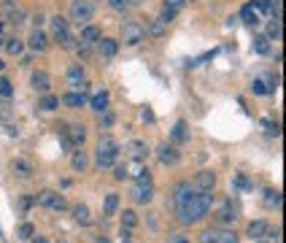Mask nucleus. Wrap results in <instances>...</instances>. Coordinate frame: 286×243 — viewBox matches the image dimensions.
<instances>
[{"label":"nucleus","mask_w":286,"mask_h":243,"mask_svg":"<svg viewBox=\"0 0 286 243\" xmlns=\"http://www.w3.org/2000/svg\"><path fill=\"white\" fill-rule=\"evenodd\" d=\"M267 35H259V38H254V52L257 54H267L270 52V46H267Z\"/></svg>","instance_id":"36"},{"label":"nucleus","mask_w":286,"mask_h":243,"mask_svg":"<svg viewBox=\"0 0 286 243\" xmlns=\"http://www.w3.org/2000/svg\"><path fill=\"white\" fill-rule=\"evenodd\" d=\"M0 14L9 17L14 25H19V22L25 19V11H22V6L17 3V0H3V3H0Z\"/></svg>","instance_id":"8"},{"label":"nucleus","mask_w":286,"mask_h":243,"mask_svg":"<svg viewBox=\"0 0 286 243\" xmlns=\"http://www.w3.org/2000/svg\"><path fill=\"white\" fill-rule=\"evenodd\" d=\"M168 243H189V235L186 232H170L168 235Z\"/></svg>","instance_id":"45"},{"label":"nucleus","mask_w":286,"mask_h":243,"mask_svg":"<svg viewBox=\"0 0 286 243\" xmlns=\"http://www.w3.org/2000/svg\"><path fill=\"white\" fill-rule=\"evenodd\" d=\"M173 203H176V214L181 224H197L208 216V211L213 206V195L195 189L186 181H178L173 186Z\"/></svg>","instance_id":"1"},{"label":"nucleus","mask_w":286,"mask_h":243,"mask_svg":"<svg viewBox=\"0 0 286 243\" xmlns=\"http://www.w3.org/2000/svg\"><path fill=\"white\" fill-rule=\"evenodd\" d=\"M251 6H257L259 11H270V6H273V3H270V0H257V3H251Z\"/></svg>","instance_id":"50"},{"label":"nucleus","mask_w":286,"mask_h":243,"mask_svg":"<svg viewBox=\"0 0 286 243\" xmlns=\"http://www.w3.org/2000/svg\"><path fill=\"white\" fill-rule=\"evenodd\" d=\"M251 92H254V95H270L262 78H254V81H251Z\"/></svg>","instance_id":"41"},{"label":"nucleus","mask_w":286,"mask_h":243,"mask_svg":"<svg viewBox=\"0 0 286 243\" xmlns=\"http://www.w3.org/2000/svg\"><path fill=\"white\" fill-rule=\"evenodd\" d=\"M94 243H111V240H108V238H103V235H100V238L94 240Z\"/></svg>","instance_id":"57"},{"label":"nucleus","mask_w":286,"mask_h":243,"mask_svg":"<svg viewBox=\"0 0 286 243\" xmlns=\"http://www.w3.org/2000/svg\"><path fill=\"white\" fill-rule=\"evenodd\" d=\"M68 140H70V146H78V149H81L84 140H86V127H84V124H70Z\"/></svg>","instance_id":"13"},{"label":"nucleus","mask_w":286,"mask_h":243,"mask_svg":"<svg viewBox=\"0 0 286 243\" xmlns=\"http://www.w3.org/2000/svg\"><path fill=\"white\" fill-rule=\"evenodd\" d=\"M57 243H68V240H65V238H62V240H57Z\"/></svg>","instance_id":"59"},{"label":"nucleus","mask_w":286,"mask_h":243,"mask_svg":"<svg viewBox=\"0 0 286 243\" xmlns=\"http://www.w3.org/2000/svg\"><path fill=\"white\" fill-rule=\"evenodd\" d=\"M3 68H6V62H3V60H0V70H3Z\"/></svg>","instance_id":"58"},{"label":"nucleus","mask_w":286,"mask_h":243,"mask_svg":"<svg viewBox=\"0 0 286 243\" xmlns=\"http://www.w3.org/2000/svg\"><path fill=\"white\" fill-rule=\"evenodd\" d=\"M33 243H49V240H46L43 235H33Z\"/></svg>","instance_id":"55"},{"label":"nucleus","mask_w":286,"mask_h":243,"mask_svg":"<svg viewBox=\"0 0 286 243\" xmlns=\"http://www.w3.org/2000/svg\"><path fill=\"white\" fill-rule=\"evenodd\" d=\"M6 52L14 54V57H19V54L25 52V43H22L19 38H9V41H6Z\"/></svg>","instance_id":"30"},{"label":"nucleus","mask_w":286,"mask_h":243,"mask_svg":"<svg viewBox=\"0 0 286 243\" xmlns=\"http://www.w3.org/2000/svg\"><path fill=\"white\" fill-rule=\"evenodd\" d=\"M237 219V208L232 206V200H224L221 206L216 208V222H219V227H224V224H232Z\"/></svg>","instance_id":"7"},{"label":"nucleus","mask_w":286,"mask_h":243,"mask_svg":"<svg viewBox=\"0 0 286 243\" xmlns=\"http://www.w3.org/2000/svg\"><path fill=\"white\" fill-rule=\"evenodd\" d=\"M143 119H146V122H154V114L149 111V108H143Z\"/></svg>","instance_id":"54"},{"label":"nucleus","mask_w":286,"mask_h":243,"mask_svg":"<svg viewBox=\"0 0 286 243\" xmlns=\"http://www.w3.org/2000/svg\"><path fill=\"white\" fill-rule=\"evenodd\" d=\"M27 46L33 52H46V46H49V38H46L41 30H33V33H30V38H27Z\"/></svg>","instance_id":"14"},{"label":"nucleus","mask_w":286,"mask_h":243,"mask_svg":"<svg viewBox=\"0 0 286 243\" xmlns=\"http://www.w3.org/2000/svg\"><path fill=\"white\" fill-rule=\"evenodd\" d=\"M281 192H278V189H267L265 192V203H267V206L270 208H281Z\"/></svg>","instance_id":"31"},{"label":"nucleus","mask_w":286,"mask_h":243,"mask_svg":"<svg viewBox=\"0 0 286 243\" xmlns=\"http://www.w3.org/2000/svg\"><path fill=\"white\" fill-rule=\"evenodd\" d=\"M100 38H103V33H100L98 25H84V30H81V41L84 43H98Z\"/></svg>","instance_id":"19"},{"label":"nucleus","mask_w":286,"mask_h":243,"mask_svg":"<svg viewBox=\"0 0 286 243\" xmlns=\"http://www.w3.org/2000/svg\"><path fill=\"white\" fill-rule=\"evenodd\" d=\"M170 138H173V143H186V140H189L186 124H184V122H176V124H173V130H170Z\"/></svg>","instance_id":"20"},{"label":"nucleus","mask_w":286,"mask_h":243,"mask_svg":"<svg viewBox=\"0 0 286 243\" xmlns=\"http://www.w3.org/2000/svg\"><path fill=\"white\" fill-rule=\"evenodd\" d=\"M143 38H146V25L138 19H132V22H124L122 25V41L124 46H138L143 43Z\"/></svg>","instance_id":"4"},{"label":"nucleus","mask_w":286,"mask_h":243,"mask_svg":"<svg viewBox=\"0 0 286 243\" xmlns=\"http://www.w3.org/2000/svg\"><path fill=\"white\" fill-rule=\"evenodd\" d=\"M30 87H33L35 92H49V87H52V76L46 73V70H33V76H30Z\"/></svg>","instance_id":"10"},{"label":"nucleus","mask_w":286,"mask_h":243,"mask_svg":"<svg viewBox=\"0 0 286 243\" xmlns=\"http://www.w3.org/2000/svg\"><path fill=\"white\" fill-rule=\"evenodd\" d=\"M62 103L70 106V108L84 106V103H86V89H81V92H68V95H62Z\"/></svg>","instance_id":"18"},{"label":"nucleus","mask_w":286,"mask_h":243,"mask_svg":"<svg viewBox=\"0 0 286 243\" xmlns=\"http://www.w3.org/2000/svg\"><path fill=\"white\" fill-rule=\"evenodd\" d=\"M68 84H70V87H76V89H81V84H84V65H70L68 68Z\"/></svg>","instance_id":"15"},{"label":"nucleus","mask_w":286,"mask_h":243,"mask_svg":"<svg viewBox=\"0 0 286 243\" xmlns=\"http://www.w3.org/2000/svg\"><path fill=\"white\" fill-rule=\"evenodd\" d=\"M103 208H106V216H114L116 208H119V195H106V203H103Z\"/></svg>","instance_id":"29"},{"label":"nucleus","mask_w":286,"mask_h":243,"mask_svg":"<svg viewBox=\"0 0 286 243\" xmlns=\"http://www.w3.org/2000/svg\"><path fill=\"white\" fill-rule=\"evenodd\" d=\"M219 243H237V235L232 230H224V227H221L219 230Z\"/></svg>","instance_id":"38"},{"label":"nucleus","mask_w":286,"mask_h":243,"mask_svg":"<svg viewBox=\"0 0 286 243\" xmlns=\"http://www.w3.org/2000/svg\"><path fill=\"white\" fill-rule=\"evenodd\" d=\"M89 106H92V111H98V114L108 111V92H106V89L94 92V95H92V100H89Z\"/></svg>","instance_id":"16"},{"label":"nucleus","mask_w":286,"mask_h":243,"mask_svg":"<svg viewBox=\"0 0 286 243\" xmlns=\"http://www.w3.org/2000/svg\"><path fill=\"white\" fill-rule=\"evenodd\" d=\"M11 170H14V176H19V178H30V176L35 173L33 162L25 160V157H17V160L11 162Z\"/></svg>","instance_id":"12"},{"label":"nucleus","mask_w":286,"mask_h":243,"mask_svg":"<svg viewBox=\"0 0 286 243\" xmlns=\"http://www.w3.org/2000/svg\"><path fill=\"white\" fill-rule=\"evenodd\" d=\"M127 149H130V154L135 157V160H143V157L149 154V146L143 143V140H130V143H127Z\"/></svg>","instance_id":"23"},{"label":"nucleus","mask_w":286,"mask_h":243,"mask_svg":"<svg viewBox=\"0 0 286 243\" xmlns=\"http://www.w3.org/2000/svg\"><path fill=\"white\" fill-rule=\"evenodd\" d=\"M89 52H92V43H84L81 41V46H78V54H81V57H89Z\"/></svg>","instance_id":"49"},{"label":"nucleus","mask_w":286,"mask_h":243,"mask_svg":"<svg viewBox=\"0 0 286 243\" xmlns=\"http://www.w3.org/2000/svg\"><path fill=\"white\" fill-rule=\"evenodd\" d=\"M33 203H35V198H22L19 206H22V211H30V208H33Z\"/></svg>","instance_id":"48"},{"label":"nucleus","mask_w":286,"mask_h":243,"mask_svg":"<svg viewBox=\"0 0 286 243\" xmlns=\"http://www.w3.org/2000/svg\"><path fill=\"white\" fill-rule=\"evenodd\" d=\"M219 230L221 227H208V230H203L200 232V243H219Z\"/></svg>","instance_id":"26"},{"label":"nucleus","mask_w":286,"mask_h":243,"mask_svg":"<svg viewBox=\"0 0 286 243\" xmlns=\"http://www.w3.org/2000/svg\"><path fill=\"white\" fill-rule=\"evenodd\" d=\"M17 235H19L22 240H30V238L35 235V230H33V224H30V222H25V224L19 227V232H17Z\"/></svg>","instance_id":"40"},{"label":"nucleus","mask_w":286,"mask_h":243,"mask_svg":"<svg viewBox=\"0 0 286 243\" xmlns=\"http://www.w3.org/2000/svg\"><path fill=\"white\" fill-rule=\"evenodd\" d=\"M157 157H160V162H162V165H176V162L181 160L178 149L173 146V143H162L160 149H157Z\"/></svg>","instance_id":"11"},{"label":"nucleus","mask_w":286,"mask_h":243,"mask_svg":"<svg viewBox=\"0 0 286 243\" xmlns=\"http://www.w3.org/2000/svg\"><path fill=\"white\" fill-rule=\"evenodd\" d=\"M127 176H130V173H127V165H116L114 168V178H116V181H124Z\"/></svg>","instance_id":"47"},{"label":"nucleus","mask_w":286,"mask_h":243,"mask_svg":"<svg viewBox=\"0 0 286 243\" xmlns=\"http://www.w3.org/2000/svg\"><path fill=\"white\" fill-rule=\"evenodd\" d=\"M262 81H265V87H267V92H270V95H273V92L278 89V84H281V78H278V76H273V73H270L267 78H262Z\"/></svg>","instance_id":"42"},{"label":"nucleus","mask_w":286,"mask_h":243,"mask_svg":"<svg viewBox=\"0 0 286 243\" xmlns=\"http://www.w3.org/2000/svg\"><path fill=\"white\" fill-rule=\"evenodd\" d=\"M165 30H168V25H165L162 19H154L152 25L146 27V35H152V38H162V35H165Z\"/></svg>","instance_id":"25"},{"label":"nucleus","mask_w":286,"mask_h":243,"mask_svg":"<svg viewBox=\"0 0 286 243\" xmlns=\"http://www.w3.org/2000/svg\"><path fill=\"white\" fill-rule=\"evenodd\" d=\"M184 3H186V0H165V6H173V9H181Z\"/></svg>","instance_id":"51"},{"label":"nucleus","mask_w":286,"mask_h":243,"mask_svg":"<svg viewBox=\"0 0 286 243\" xmlns=\"http://www.w3.org/2000/svg\"><path fill=\"white\" fill-rule=\"evenodd\" d=\"M232 184L237 186V189H254V181H249V178H246L243 173H241V176H235V178H232Z\"/></svg>","instance_id":"39"},{"label":"nucleus","mask_w":286,"mask_h":243,"mask_svg":"<svg viewBox=\"0 0 286 243\" xmlns=\"http://www.w3.org/2000/svg\"><path fill=\"white\" fill-rule=\"evenodd\" d=\"M33 22H35V25H38V27H41V25H43V22H46V17H43V14H35V17H33Z\"/></svg>","instance_id":"53"},{"label":"nucleus","mask_w":286,"mask_h":243,"mask_svg":"<svg viewBox=\"0 0 286 243\" xmlns=\"http://www.w3.org/2000/svg\"><path fill=\"white\" fill-rule=\"evenodd\" d=\"M127 3H130V6H140L143 0H127Z\"/></svg>","instance_id":"56"},{"label":"nucleus","mask_w":286,"mask_h":243,"mask_svg":"<svg viewBox=\"0 0 286 243\" xmlns=\"http://www.w3.org/2000/svg\"><path fill=\"white\" fill-rule=\"evenodd\" d=\"M108 6L114 11H127V9H130V3H127V0H108Z\"/></svg>","instance_id":"46"},{"label":"nucleus","mask_w":286,"mask_h":243,"mask_svg":"<svg viewBox=\"0 0 286 243\" xmlns=\"http://www.w3.org/2000/svg\"><path fill=\"white\" fill-rule=\"evenodd\" d=\"M103 124H106V127H111V124H114V114H106V116H103Z\"/></svg>","instance_id":"52"},{"label":"nucleus","mask_w":286,"mask_h":243,"mask_svg":"<svg viewBox=\"0 0 286 243\" xmlns=\"http://www.w3.org/2000/svg\"><path fill=\"white\" fill-rule=\"evenodd\" d=\"M14 95V87L9 78H0V98H11Z\"/></svg>","instance_id":"44"},{"label":"nucleus","mask_w":286,"mask_h":243,"mask_svg":"<svg viewBox=\"0 0 286 243\" xmlns=\"http://www.w3.org/2000/svg\"><path fill=\"white\" fill-rule=\"evenodd\" d=\"M192 186L200 189V192H213V186H216V173H211V170H200V173L195 176Z\"/></svg>","instance_id":"9"},{"label":"nucleus","mask_w":286,"mask_h":243,"mask_svg":"<svg viewBox=\"0 0 286 243\" xmlns=\"http://www.w3.org/2000/svg\"><path fill=\"white\" fill-rule=\"evenodd\" d=\"M241 17H243V22L246 25H259V17H257V11H254V6L249 3V6H243V11H241Z\"/></svg>","instance_id":"27"},{"label":"nucleus","mask_w":286,"mask_h":243,"mask_svg":"<svg viewBox=\"0 0 286 243\" xmlns=\"http://www.w3.org/2000/svg\"><path fill=\"white\" fill-rule=\"evenodd\" d=\"M35 203H38V206H43V208H52V211H65V208H68L65 198H62V195H57V192H52V189L38 192V195H35Z\"/></svg>","instance_id":"5"},{"label":"nucleus","mask_w":286,"mask_h":243,"mask_svg":"<svg viewBox=\"0 0 286 243\" xmlns=\"http://www.w3.org/2000/svg\"><path fill=\"white\" fill-rule=\"evenodd\" d=\"M70 165H73V170H78V173H84V168L89 165V160H86V152H76L73 160H70Z\"/></svg>","instance_id":"28"},{"label":"nucleus","mask_w":286,"mask_h":243,"mask_svg":"<svg viewBox=\"0 0 286 243\" xmlns=\"http://www.w3.org/2000/svg\"><path fill=\"white\" fill-rule=\"evenodd\" d=\"M281 35H283L281 19H273V22L267 25V41H281Z\"/></svg>","instance_id":"24"},{"label":"nucleus","mask_w":286,"mask_h":243,"mask_svg":"<svg viewBox=\"0 0 286 243\" xmlns=\"http://www.w3.org/2000/svg\"><path fill=\"white\" fill-rule=\"evenodd\" d=\"M130 198L135 203H140V206L152 203V198H154V184L152 181H135L132 189H130Z\"/></svg>","instance_id":"6"},{"label":"nucleus","mask_w":286,"mask_h":243,"mask_svg":"<svg viewBox=\"0 0 286 243\" xmlns=\"http://www.w3.org/2000/svg\"><path fill=\"white\" fill-rule=\"evenodd\" d=\"M73 219L78 224H89L92 222V214H89V208L84 206V203H78V206H73Z\"/></svg>","instance_id":"21"},{"label":"nucleus","mask_w":286,"mask_h":243,"mask_svg":"<svg viewBox=\"0 0 286 243\" xmlns=\"http://www.w3.org/2000/svg\"><path fill=\"white\" fill-rule=\"evenodd\" d=\"M116 157H119V143L111 135L106 138H100V143H98V152H94V165H98L100 170L103 168H111L116 162Z\"/></svg>","instance_id":"2"},{"label":"nucleus","mask_w":286,"mask_h":243,"mask_svg":"<svg viewBox=\"0 0 286 243\" xmlns=\"http://www.w3.org/2000/svg\"><path fill=\"white\" fill-rule=\"evenodd\" d=\"M57 106H60V98H54V95H46L41 103H38V108H41V111H54Z\"/></svg>","instance_id":"33"},{"label":"nucleus","mask_w":286,"mask_h":243,"mask_svg":"<svg viewBox=\"0 0 286 243\" xmlns=\"http://www.w3.org/2000/svg\"><path fill=\"white\" fill-rule=\"evenodd\" d=\"M98 49H100V54L103 57H114V54L119 52V41H114V38H100L98 41Z\"/></svg>","instance_id":"17"},{"label":"nucleus","mask_w":286,"mask_h":243,"mask_svg":"<svg viewBox=\"0 0 286 243\" xmlns=\"http://www.w3.org/2000/svg\"><path fill=\"white\" fill-rule=\"evenodd\" d=\"M176 14H178V9H173V6H162V11H160V19L165 22V25H170V22L176 19Z\"/></svg>","instance_id":"35"},{"label":"nucleus","mask_w":286,"mask_h":243,"mask_svg":"<svg viewBox=\"0 0 286 243\" xmlns=\"http://www.w3.org/2000/svg\"><path fill=\"white\" fill-rule=\"evenodd\" d=\"M265 230H267V222H265V219H257V222H251V224H249V238H254V240H262V235H265Z\"/></svg>","instance_id":"22"},{"label":"nucleus","mask_w":286,"mask_h":243,"mask_svg":"<svg viewBox=\"0 0 286 243\" xmlns=\"http://www.w3.org/2000/svg\"><path fill=\"white\" fill-rule=\"evenodd\" d=\"M94 17V3L92 0H70V22L76 25H86Z\"/></svg>","instance_id":"3"},{"label":"nucleus","mask_w":286,"mask_h":243,"mask_svg":"<svg viewBox=\"0 0 286 243\" xmlns=\"http://www.w3.org/2000/svg\"><path fill=\"white\" fill-rule=\"evenodd\" d=\"M262 238H265V243H281V240H278V238H281V230H278V227H275V230H270V227H267Z\"/></svg>","instance_id":"43"},{"label":"nucleus","mask_w":286,"mask_h":243,"mask_svg":"<svg viewBox=\"0 0 286 243\" xmlns=\"http://www.w3.org/2000/svg\"><path fill=\"white\" fill-rule=\"evenodd\" d=\"M54 41H57L60 46H65V49H70V46L76 43V38H73V33L70 30H65V33H60V35H54Z\"/></svg>","instance_id":"32"},{"label":"nucleus","mask_w":286,"mask_h":243,"mask_svg":"<svg viewBox=\"0 0 286 243\" xmlns=\"http://www.w3.org/2000/svg\"><path fill=\"white\" fill-rule=\"evenodd\" d=\"M135 224H138V216H135V211H124V214H122V227L132 230Z\"/></svg>","instance_id":"37"},{"label":"nucleus","mask_w":286,"mask_h":243,"mask_svg":"<svg viewBox=\"0 0 286 243\" xmlns=\"http://www.w3.org/2000/svg\"><path fill=\"white\" fill-rule=\"evenodd\" d=\"M52 30H54V35H60V33H65L68 30V19L65 17H52Z\"/></svg>","instance_id":"34"}]
</instances>
